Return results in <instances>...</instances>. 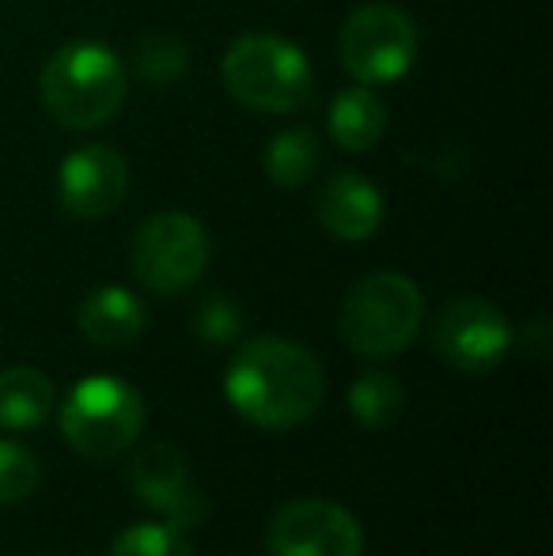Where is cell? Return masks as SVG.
I'll return each instance as SVG.
<instances>
[{
	"label": "cell",
	"instance_id": "cell-5",
	"mask_svg": "<svg viewBox=\"0 0 553 556\" xmlns=\"http://www.w3.org/2000/svg\"><path fill=\"white\" fill-rule=\"evenodd\" d=\"M140 432H144V402L129 382L114 375H88L68 390L61 405V435L91 462L126 454Z\"/></svg>",
	"mask_w": 553,
	"mask_h": 556
},
{
	"label": "cell",
	"instance_id": "cell-20",
	"mask_svg": "<svg viewBox=\"0 0 553 556\" xmlns=\"http://www.w3.org/2000/svg\"><path fill=\"white\" fill-rule=\"evenodd\" d=\"M111 556H193L190 542L171 522H140L118 534L111 545Z\"/></svg>",
	"mask_w": 553,
	"mask_h": 556
},
{
	"label": "cell",
	"instance_id": "cell-3",
	"mask_svg": "<svg viewBox=\"0 0 553 556\" xmlns=\"http://www.w3.org/2000/svg\"><path fill=\"white\" fill-rule=\"evenodd\" d=\"M221 80L254 114H296L315 99V73L303 50L274 30L239 35L221 61Z\"/></svg>",
	"mask_w": 553,
	"mask_h": 556
},
{
	"label": "cell",
	"instance_id": "cell-15",
	"mask_svg": "<svg viewBox=\"0 0 553 556\" xmlns=\"http://www.w3.org/2000/svg\"><path fill=\"white\" fill-rule=\"evenodd\" d=\"M53 413V382L35 367L0 371V428L30 432Z\"/></svg>",
	"mask_w": 553,
	"mask_h": 556
},
{
	"label": "cell",
	"instance_id": "cell-6",
	"mask_svg": "<svg viewBox=\"0 0 553 556\" xmlns=\"http://www.w3.org/2000/svg\"><path fill=\"white\" fill-rule=\"evenodd\" d=\"M209 254H213V242H209L205 224L190 213L167 208L137 227L134 247H129V269L148 292L178 295L205 277Z\"/></svg>",
	"mask_w": 553,
	"mask_h": 556
},
{
	"label": "cell",
	"instance_id": "cell-13",
	"mask_svg": "<svg viewBox=\"0 0 553 556\" xmlns=\"http://www.w3.org/2000/svg\"><path fill=\"white\" fill-rule=\"evenodd\" d=\"M76 326L99 349H126L144 333L148 311L129 288L103 285L84 295L80 311H76Z\"/></svg>",
	"mask_w": 553,
	"mask_h": 556
},
{
	"label": "cell",
	"instance_id": "cell-14",
	"mask_svg": "<svg viewBox=\"0 0 553 556\" xmlns=\"http://www.w3.org/2000/svg\"><path fill=\"white\" fill-rule=\"evenodd\" d=\"M387 103L372 88H345L330 103V140L345 152H368L387 132Z\"/></svg>",
	"mask_w": 553,
	"mask_h": 556
},
{
	"label": "cell",
	"instance_id": "cell-4",
	"mask_svg": "<svg viewBox=\"0 0 553 556\" xmlns=\"http://www.w3.org/2000/svg\"><path fill=\"white\" fill-rule=\"evenodd\" d=\"M425 323V295L406 273H368L345 292L338 330L356 356L391 359L414 344Z\"/></svg>",
	"mask_w": 553,
	"mask_h": 556
},
{
	"label": "cell",
	"instance_id": "cell-17",
	"mask_svg": "<svg viewBox=\"0 0 553 556\" xmlns=\"http://www.w3.org/2000/svg\"><path fill=\"white\" fill-rule=\"evenodd\" d=\"M406 405V390L391 371H364L349 390V409L364 428H387Z\"/></svg>",
	"mask_w": 553,
	"mask_h": 556
},
{
	"label": "cell",
	"instance_id": "cell-9",
	"mask_svg": "<svg viewBox=\"0 0 553 556\" xmlns=\"http://www.w3.org/2000/svg\"><path fill=\"white\" fill-rule=\"evenodd\" d=\"M269 556H364L361 522L334 500H292L274 515Z\"/></svg>",
	"mask_w": 553,
	"mask_h": 556
},
{
	"label": "cell",
	"instance_id": "cell-7",
	"mask_svg": "<svg viewBox=\"0 0 553 556\" xmlns=\"http://www.w3.org/2000/svg\"><path fill=\"white\" fill-rule=\"evenodd\" d=\"M420 50L417 23L394 4H361L338 35V58L345 73L364 88L394 84L410 76Z\"/></svg>",
	"mask_w": 553,
	"mask_h": 556
},
{
	"label": "cell",
	"instance_id": "cell-2",
	"mask_svg": "<svg viewBox=\"0 0 553 556\" xmlns=\"http://www.w3.org/2000/svg\"><path fill=\"white\" fill-rule=\"evenodd\" d=\"M129 76L122 58L96 38H76L46 61L38 99L61 129L88 132L106 125L126 103Z\"/></svg>",
	"mask_w": 553,
	"mask_h": 556
},
{
	"label": "cell",
	"instance_id": "cell-1",
	"mask_svg": "<svg viewBox=\"0 0 553 556\" xmlns=\"http://www.w3.org/2000/svg\"><path fill=\"white\" fill-rule=\"evenodd\" d=\"M224 390L243 420L269 432H285L318 413L326 375L303 344L288 337H254L231 356Z\"/></svg>",
	"mask_w": 553,
	"mask_h": 556
},
{
	"label": "cell",
	"instance_id": "cell-19",
	"mask_svg": "<svg viewBox=\"0 0 553 556\" xmlns=\"http://www.w3.org/2000/svg\"><path fill=\"white\" fill-rule=\"evenodd\" d=\"M42 484V462L23 443L0 440V507L23 504Z\"/></svg>",
	"mask_w": 553,
	"mask_h": 556
},
{
	"label": "cell",
	"instance_id": "cell-12",
	"mask_svg": "<svg viewBox=\"0 0 553 556\" xmlns=\"http://www.w3.org/2000/svg\"><path fill=\"white\" fill-rule=\"evenodd\" d=\"M315 216L326 235L341 242H364L384 224V193L372 178L356 170H338L330 182L318 190Z\"/></svg>",
	"mask_w": 553,
	"mask_h": 556
},
{
	"label": "cell",
	"instance_id": "cell-18",
	"mask_svg": "<svg viewBox=\"0 0 553 556\" xmlns=\"http://www.w3.org/2000/svg\"><path fill=\"white\" fill-rule=\"evenodd\" d=\"M190 65V50L175 30H152L134 46V73L144 84H175Z\"/></svg>",
	"mask_w": 553,
	"mask_h": 556
},
{
	"label": "cell",
	"instance_id": "cell-21",
	"mask_svg": "<svg viewBox=\"0 0 553 556\" xmlns=\"http://www.w3.org/2000/svg\"><path fill=\"white\" fill-rule=\"evenodd\" d=\"M190 326H193V333H198L201 341L228 344V341H236L239 330H243V315H239L236 300H228V295H209V300L198 303Z\"/></svg>",
	"mask_w": 553,
	"mask_h": 556
},
{
	"label": "cell",
	"instance_id": "cell-8",
	"mask_svg": "<svg viewBox=\"0 0 553 556\" xmlns=\"http://www.w3.org/2000/svg\"><path fill=\"white\" fill-rule=\"evenodd\" d=\"M432 349L443 364L463 375H486L508 356L512 326L501 311L481 295L451 300L432 323Z\"/></svg>",
	"mask_w": 553,
	"mask_h": 556
},
{
	"label": "cell",
	"instance_id": "cell-10",
	"mask_svg": "<svg viewBox=\"0 0 553 556\" xmlns=\"http://www.w3.org/2000/svg\"><path fill=\"white\" fill-rule=\"evenodd\" d=\"M129 484L140 496V504L152 507L163 522L178 530H190L205 522L209 500L205 492L193 484L190 462L178 446L171 443H148L134 454L129 466Z\"/></svg>",
	"mask_w": 553,
	"mask_h": 556
},
{
	"label": "cell",
	"instance_id": "cell-16",
	"mask_svg": "<svg viewBox=\"0 0 553 556\" xmlns=\"http://www.w3.org/2000/svg\"><path fill=\"white\" fill-rule=\"evenodd\" d=\"M318 163H323V140H318V132L307 129V125L277 132L266 148V175L280 190H300V186H307L311 175L318 170Z\"/></svg>",
	"mask_w": 553,
	"mask_h": 556
},
{
	"label": "cell",
	"instance_id": "cell-11",
	"mask_svg": "<svg viewBox=\"0 0 553 556\" xmlns=\"http://www.w3.org/2000/svg\"><path fill=\"white\" fill-rule=\"evenodd\" d=\"M129 198V163L111 144H84L58 167V201L76 220H106Z\"/></svg>",
	"mask_w": 553,
	"mask_h": 556
}]
</instances>
